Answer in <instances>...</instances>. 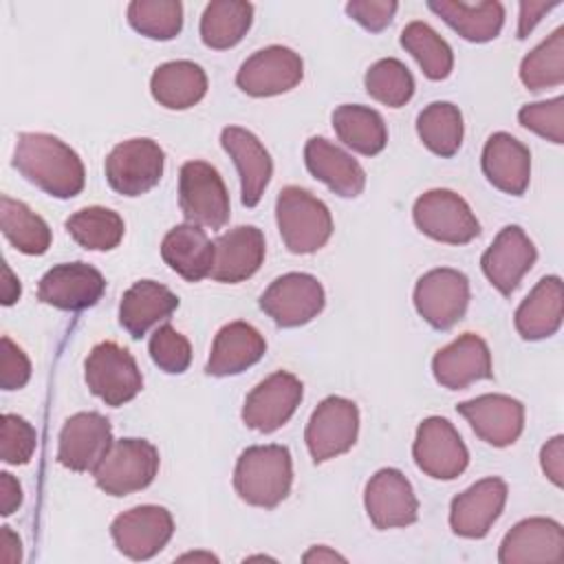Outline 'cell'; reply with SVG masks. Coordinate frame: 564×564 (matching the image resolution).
Here are the masks:
<instances>
[{
	"label": "cell",
	"mask_w": 564,
	"mask_h": 564,
	"mask_svg": "<svg viewBox=\"0 0 564 564\" xmlns=\"http://www.w3.org/2000/svg\"><path fill=\"white\" fill-rule=\"evenodd\" d=\"M13 167L35 187L55 198L77 196L86 181L79 154L62 139L44 132H22L18 137Z\"/></svg>",
	"instance_id": "cell-1"
},
{
	"label": "cell",
	"mask_w": 564,
	"mask_h": 564,
	"mask_svg": "<svg viewBox=\"0 0 564 564\" xmlns=\"http://www.w3.org/2000/svg\"><path fill=\"white\" fill-rule=\"evenodd\" d=\"M293 463L284 445H251L247 447L234 469L236 494L253 507L273 509L291 491Z\"/></svg>",
	"instance_id": "cell-2"
},
{
	"label": "cell",
	"mask_w": 564,
	"mask_h": 564,
	"mask_svg": "<svg viewBox=\"0 0 564 564\" xmlns=\"http://www.w3.org/2000/svg\"><path fill=\"white\" fill-rule=\"evenodd\" d=\"M275 218L280 236L291 253H313L322 249L333 234L328 207L311 192L289 185L278 194Z\"/></svg>",
	"instance_id": "cell-3"
},
{
	"label": "cell",
	"mask_w": 564,
	"mask_h": 564,
	"mask_svg": "<svg viewBox=\"0 0 564 564\" xmlns=\"http://www.w3.org/2000/svg\"><path fill=\"white\" fill-rule=\"evenodd\" d=\"M159 471V452L143 438H119L95 467V482L110 496L145 489Z\"/></svg>",
	"instance_id": "cell-4"
},
{
	"label": "cell",
	"mask_w": 564,
	"mask_h": 564,
	"mask_svg": "<svg viewBox=\"0 0 564 564\" xmlns=\"http://www.w3.org/2000/svg\"><path fill=\"white\" fill-rule=\"evenodd\" d=\"M178 205L187 223L220 229L229 220V194L218 170L205 161L183 163Z\"/></svg>",
	"instance_id": "cell-5"
},
{
	"label": "cell",
	"mask_w": 564,
	"mask_h": 564,
	"mask_svg": "<svg viewBox=\"0 0 564 564\" xmlns=\"http://www.w3.org/2000/svg\"><path fill=\"white\" fill-rule=\"evenodd\" d=\"M84 368L90 392L106 405L119 408L132 401L143 388V377L134 357L115 341L97 344L86 357Z\"/></svg>",
	"instance_id": "cell-6"
},
{
	"label": "cell",
	"mask_w": 564,
	"mask_h": 564,
	"mask_svg": "<svg viewBox=\"0 0 564 564\" xmlns=\"http://www.w3.org/2000/svg\"><path fill=\"white\" fill-rule=\"evenodd\" d=\"M165 154L161 145L148 137L117 143L106 156V181L123 196H141L150 192L163 176Z\"/></svg>",
	"instance_id": "cell-7"
},
{
	"label": "cell",
	"mask_w": 564,
	"mask_h": 564,
	"mask_svg": "<svg viewBox=\"0 0 564 564\" xmlns=\"http://www.w3.org/2000/svg\"><path fill=\"white\" fill-rule=\"evenodd\" d=\"M416 227L432 240L447 245L471 242L480 234L474 212L452 189H430L416 198L412 209Z\"/></svg>",
	"instance_id": "cell-8"
},
{
	"label": "cell",
	"mask_w": 564,
	"mask_h": 564,
	"mask_svg": "<svg viewBox=\"0 0 564 564\" xmlns=\"http://www.w3.org/2000/svg\"><path fill=\"white\" fill-rule=\"evenodd\" d=\"M324 302V286L308 273H284L260 295V308L282 328L308 324L322 313Z\"/></svg>",
	"instance_id": "cell-9"
},
{
	"label": "cell",
	"mask_w": 564,
	"mask_h": 564,
	"mask_svg": "<svg viewBox=\"0 0 564 564\" xmlns=\"http://www.w3.org/2000/svg\"><path fill=\"white\" fill-rule=\"evenodd\" d=\"M359 432V410L350 399L326 397L308 419L304 441L315 463L346 454Z\"/></svg>",
	"instance_id": "cell-10"
},
{
	"label": "cell",
	"mask_w": 564,
	"mask_h": 564,
	"mask_svg": "<svg viewBox=\"0 0 564 564\" xmlns=\"http://www.w3.org/2000/svg\"><path fill=\"white\" fill-rule=\"evenodd\" d=\"M416 467L436 480H454L469 465V452L456 427L443 416L425 419L412 445Z\"/></svg>",
	"instance_id": "cell-11"
},
{
	"label": "cell",
	"mask_w": 564,
	"mask_h": 564,
	"mask_svg": "<svg viewBox=\"0 0 564 564\" xmlns=\"http://www.w3.org/2000/svg\"><path fill=\"white\" fill-rule=\"evenodd\" d=\"M469 304V280L456 269H432L414 286V306L419 315L438 330L452 328L463 319Z\"/></svg>",
	"instance_id": "cell-12"
},
{
	"label": "cell",
	"mask_w": 564,
	"mask_h": 564,
	"mask_svg": "<svg viewBox=\"0 0 564 564\" xmlns=\"http://www.w3.org/2000/svg\"><path fill=\"white\" fill-rule=\"evenodd\" d=\"M174 520L167 509L141 505L119 513L110 524L115 546L130 560H150L170 542Z\"/></svg>",
	"instance_id": "cell-13"
},
{
	"label": "cell",
	"mask_w": 564,
	"mask_h": 564,
	"mask_svg": "<svg viewBox=\"0 0 564 564\" xmlns=\"http://www.w3.org/2000/svg\"><path fill=\"white\" fill-rule=\"evenodd\" d=\"M304 77L302 57L286 46H267L247 57L236 75V84L251 97H273L289 93Z\"/></svg>",
	"instance_id": "cell-14"
},
{
	"label": "cell",
	"mask_w": 564,
	"mask_h": 564,
	"mask_svg": "<svg viewBox=\"0 0 564 564\" xmlns=\"http://www.w3.org/2000/svg\"><path fill=\"white\" fill-rule=\"evenodd\" d=\"M302 381L291 372H273L260 381L245 399L242 421L258 432H275L282 427L302 401Z\"/></svg>",
	"instance_id": "cell-15"
},
{
	"label": "cell",
	"mask_w": 564,
	"mask_h": 564,
	"mask_svg": "<svg viewBox=\"0 0 564 564\" xmlns=\"http://www.w3.org/2000/svg\"><path fill=\"white\" fill-rule=\"evenodd\" d=\"M364 505L370 522L386 531L416 522L419 500L410 480L394 467L379 469L366 485Z\"/></svg>",
	"instance_id": "cell-16"
},
{
	"label": "cell",
	"mask_w": 564,
	"mask_h": 564,
	"mask_svg": "<svg viewBox=\"0 0 564 564\" xmlns=\"http://www.w3.org/2000/svg\"><path fill=\"white\" fill-rule=\"evenodd\" d=\"M110 445V421L99 412H77L59 432L57 460L73 471H95Z\"/></svg>",
	"instance_id": "cell-17"
},
{
	"label": "cell",
	"mask_w": 564,
	"mask_h": 564,
	"mask_svg": "<svg viewBox=\"0 0 564 564\" xmlns=\"http://www.w3.org/2000/svg\"><path fill=\"white\" fill-rule=\"evenodd\" d=\"M106 289L104 275L86 262H66L48 269L37 286V297L62 311L95 306Z\"/></svg>",
	"instance_id": "cell-18"
},
{
	"label": "cell",
	"mask_w": 564,
	"mask_h": 564,
	"mask_svg": "<svg viewBox=\"0 0 564 564\" xmlns=\"http://www.w3.org/2000/svg\"><path fill=\"white\" fill-rule=\"evenodd\" d=\"M476 436L494 447H507L524 430V405L507 394H480L456 405Z\"/></svg>",
	"instance_id": "cell-19"
},
{
	"label": "cell",
	"mask_w": 564,
	"mask_h": 564,
	"mask_svg": "<svg viewBox=\"0 0 564 564\" xmlns=\"http://www.w3.org/2000/svg\"><path fill=\"white\" fill-rule=\"evenodd\" d=\"M538 251L518 225H507L480 258L482 273L502 293L511 295L520 280L531 271Z\"/></svg>",
	"instance_id": "cell-20"
},
{
	"label": "cell",
	"mask_w": 564,
	"mask_h": 564,
	"mask_svg": "<svg viewBox=\"0 0 564 564\" xmlns=\"http://www.w3.org/2000/svg\"><path fill=\"white\" fill-rule=\"evenodd\" d=\"M507 502V485L500 478H482L458 494L449 507V527L460 538H485Z\"/></svg>",
	"instance_id": "cell-21"
},
{
	"label": "cell",
	"mask_w": 564,
	"mask_h": 564,
	"mask_svg": "<svg viewBox=\"0 0 564 564\" xmlns=\"http://www.w3.org/2000/svg\"><path fill=\"white\" fill-rule=\"evenodd\" d=\"M432 372L447 390H463L474 381L491 379L494 370L487 341L476 333H463L434 355Z\"/></svg>",
	"instance_id": "cell-22"
},
{
	"label": "cell",
	"mask_w": 564,
	"mask_h": 564,
	"mask_svg": "<svg viewBox=\"0 0 564 564\" xmlns=\"http://www.w3.org/2000/svg\"><path fill=\"white\" fill-rule=\"evenodd\" d=\"M500 564H533L564 560V529L551 518H527L518 522L498 551Z\"/></svg>",
	"instance_id": "cell-23"
},
{
	"label": "cell",
	"mask_w": 564,
	"mask_h": 564,
	"mask_svg": "<svg viewBox=\"0 0 564 564\" xmlns=\"http://www.w3.org/2000/svg\"><path fill=\"white\" fill-rule=\"evenodd\" d=\"M220 143L234 159L240 176V200L247 207H256L271 181L273 161L260 139L238 126H227L220 132Z\"/></svg>",
	"instance_id": "cell-24"
},
{
	"label": "cell",
	"mask_w": 564,
	"mask_h": 564,
	"mask_svg": "<svg viewBox=\"0 0 564 564\" xmlns=\"http://www.w3.org/2000/svg\"><path fill=\"white\" fill-rule=\"evenodd\" d=\"M264 262V236L253 225H240L214 242V264L209 278L225 284H238L251 278Z\"/></svg>",
	"instance_id": "cell-25"
},
{
	"label": "cell",
	"mask_w": 564,
	"mask_h": 564,
	"mask_svg": "<svg viewBox=\"0 0 564 564\" xmlns=\"http://www.w3.org/2000/svg\"><path fill=\"white\" fill-rule=\"evenodd\" d=\"M487 181L511 196H522L531 181V152L509 132H494L482 148Z\"/></svg>",
	"instance_id": "cell-26"
},
{
	"label": "cell",
	"mask_w": 564,
	"mask_h": 564,
	"mask_svg": "<svg viewBox=\"0 0 564 564\" xmlns=\"http://www.w3.org/2000/svg\"><path fill=\"white\" fill-rule=\"evenodd\" d=\"M304 163L308 172L326 183L337 196L355 198L366 187L364 167L339 145L324 137H313L304 145Z\"/></svg>",
	"instance_id": "cell-27"
},
{
	"label": "cell",
	"mask_w": 564,
	"mask_h": 564,
	"mask_svg": "<svg viewBox=\"0 0 564 564\" xmlns=\"http://www.w3.org/2000/svg\"><path fill=\"white\" fill-rule=\"evenodd\" d=\"M264 350L267 341L251 324L229 322L218 330L205 370L214 377L240 375L249 366L258 364Z\"/></svg>",
	"instance_id": "cell-28"
},
{
	"label": "cell",
	"mask_w": 564,
	"mask_h": 564,
	"mask_svg": "<svg viewBox=\"0 0 564 564\" xmlns=\"http://www.w3.org/2000/svg\"><path fill=\"white\" fill-rule=\"evenodd\" d=\"M161 258L183 280L200 282L212 273L214 242L198 225H176L161 242Z\"/></svg>",
	"instance_id": "cell-29"
},
{
	"label": "cell",
	"mask_w": 564,
	"mask_h": 564,
	"mask_svg": "<svg viewBox=\"0 0 564 564\" xmlns=\"http://www.w3.org/2000/svg\"><path fill=\"white\" fill-rule=\"evenodd\" d=\"M564 291L557 275L542 278L516 311V328L522 339L538 341L555 335L562 326Z\"/></svg>",
	"instance_id": "cell-30"
},
{
	"label": "cell",
	"mask_w": 564,
	"mask_h": 564,
	"mask_svg": "<svg viewBox=\"0 0 564 564\" xmlns=\"http://www.w3.org/2000/svg\"><path fill=\"white\" fill-rule=\"evenodd\" d=\"M178 306V297L154 280L134 282L121 297L119 322L130 337L141 339L154 324L170 317Z\"/></svg>",
	"instance_id": "cell-31"
},
{
	"label": "cell",
	"mask_w": 564,
	"mask_h": 564,
	"mask_svg": "<svg viewBox=\"0 0 564 564\" xmlns=\"http://www.w3.org/2000/svg\"><path fill=\"white\" fill-rule=\"evenodd\" d=\"M150 90L163 108L185 110L205 97L207 75L189 59L165 62L152 73Z\"/></svg>",
	"instance_id": "cell-32"
},
{
	"label": "cell",
	"mask_w": 564,
	"mask_h": 564,
	"mask_svg": "<svg viewBox=\"0 0 564 564\" xmlns=\"http://www.w3.org/2000/svg\"><path fill=\"white\" fill-rule=\"evenodd\" d=\"M427 9L443 18L460 37L469 42H489L498 37L505 22V9L496 0L476 4L456 0H432L427 2Z\"/></svg>",
	"instance_id": "cell-33"
},
{
	"label": "cell",
	"mask_w": 564,
	"mask_h": 564,
	"mask_svg": "<svg viewBox=\"0 0 564 564\" xmlns=\"http://www.w3.org/2000/svg\"><path fill=\"white\" fill-rule=\"evenodd\" d=\"M333 128L344 145L364 156L379 154L388 143V128L383 117L368 106H337L333 110Z\"/></svg>",
	"instance_id": "cell-34"
},
{
	"label": "cell",
	"mask_w": 564,
	"mask_h": 564,
	"mask_svg": "<svg viewBox=\"0 0 564 564\" xmlns=\"http://www.w3.org/2000/svg\"><path fill=\"white\" fill-rule=\"evenodd\" d=\"M253 22V4L245 0H214L200 18V40L205 46L225 51L236 46Z\"/></svg>",
	"instance_id": "cell-35"
},
{
	"label": "cell",
	"mask_w": 564,
	"mask_h": 564,
	"mask_svg": "<svg viewBox=\"0 0 564 564\" xmlns=\"http://www.w3.org/2000/svg\"><path fill=\"white\" fill-rule=\"evenodd\" d=\"M0 227L4 238L26 256H42L51 247L46 220L7 194L0 198Z\"/></svg>",
	"instance_id": "cell-36"
},
{
	"label": "cell",
	"mask_w": 564,
	"mask_h": 564,
	"mask_svg": "<svg viewBox=\"0 0 564 564\" xmlns=\"http://www.w3.org/2000/svg\"><path fill=\"white\" fill-rule=\"evenodd\" d=\"M423 145L438 156H454L463 143V115L449 101H432L416 117Z\"/></svg>",
	"instance_id": "cell-37"
},
{
	"label": "cell",
	"mask_w": 564,
	"mask_h": 564,
	"mask_svg": "<svg viewBox=\"0 0 564 564\" xmlns=\"http://www.w3.org/2000/svg\"><path fill=\"white\" fill-rule=\"evenodd\" d=\"M66 231L84 249L110 251L121 242L126 225L117 212L93 205L70 214L66 220Z\"/></svg>",
	"instance_id": "cell-38"
},
{
	"label": "cell",
	"mask_w": 564,
	"mask_h": 564,
	"mask_svg": "<svg viewBox=\"0 0 564 564\" xmlns=\"http://www.w3.org/2000/svg\"><path fill=\"white\" fill-rule=\"evenodd\" d=\"M401 46L419 62L423 75L432 82H441L452 73L454 53L449 44L425 22H410L401 31Z\"/></svg>",
	"instance_id": "cell-39"
},
{
	"label": "cell",
	"mask_w": 564,
	"mask_h": 564,
	"mask_svg": "<svg viewBox=\"0 0 564 564\" xmlns=\"http://www.w3.org/2000/svg\"><path fill=\"white\" fill-rule=\"evenodd\" d=\"M520 79L529 90L553 88L564 82V29H555L520 64Z\"/></svg>",
	"instance_id": "cell-40"
},
{
	"label": "cell",
	"mask_w": 564,
	"mask_h": 564,
	"mask_svg": "<svg viewBox=\"0 0 564 564\" xmlns=\"http://www.w3.org/2000/svg\"><path fill=\"white\" fill-rule=\"evenodd\" d=\"M128 22L150 40H172L183 29L178 0H134L128 4Z\"/></svg>",
	"instance_id": "cell-41"
},
{
	"label": "cell",
	"mask_w": 564,
	"mask_h": 564,
	"mask_svg": "<svg viewBox=\"0 0 564 564\" xmlns=\"http://www.w3.org/2000/svg\"><path fill=\"white\" fill-rule=\"evenodd\" d=\"M366 90L372 99L390 108L405 106L414 95V77L408 66L394 57L375 62L364 77Z\"/></svg>",
	"instance_id": "cell-42"
},
{
	"label": "cell",
	"mask_w": 564,
	"mask_h": 564,
	"mask_svg": "<svg viewBox=\"0 0 564 564\" xmlns=\"http://www.w3.org/2000/svg\"><path fill=\"white\" fill-rule=\"evenodd\" d=\"M150 357L152 361L170 375H181L187 370L192 361V346L185 335H181L174 326L163 324L150 337Z\"/></svg>",
	"instance_id": "cell-43"
},
{
	"label": "cell",
	"mask_w": 564,
	"mask_h": 564,
	"mask_svg": "<svg viewBox=\"0 0 564 564\" xmlns=\"http://www.w3.org/2000/svg\"><path fill=\"white\" fill-rule=\"evenodd\" d=\"M37 447L35 427L18 414H4L0 423V458L9 465H24Z\"/></svg>",
	"instance_id": "cell-44"
},
{
	"label": "cell",
	"mask_w": 564,
	"mask_h": 564,
	"mask_svg": "<svg viewBox=\"0 0 564 564\" xmlns=\"http://www.w3.org/2000/svg\"><path fill=\"white\" fill-rule=\"evenodd\" d=\"M518 119L527 130L553 143H564V97L527 104L520 108Z\"/></svg>",
	"instance_id": "cell-45"
},
{
	"label": "cell",
	"mask_w": 564,
	"mask_h": 564,
	"mask_svg": "<svg viewBox=\"0 0 564 564\" xmlns=\"http://www.w3.org/2000/svg\"><path fill=\"white\" fill-rule=\"evenodd\" d=\"M0 386L2 390H20L31 379V361L18 344L7 335L0 339Z\"/></svg>",
	"instance_id": "cell-46"
},
{
	"label": "cell",
	"mask_w": 564,
	"mask_h": 564,
	"mask_svg": "<svg viewBox=\"0 0 564 564\" xmlns=\"http://www.w3.org/2000/svg\"><path fill=\"white\" fill-rule=\"evenodd\" d=\"M397 7L394 0H352L346 4V13L364 29L379 33L392 22Z\"/></svg>",
	"instance_id": "cell-47"
},
{
	"label": "cell",
	"mask_w": 564,
	"mask_h": 564,
	"mask_svg": "<svg viewBox=\"0 0 564 564\" xmlns=\"http://www.w3.org/2000/svg\"><path fill=\"white\" fill-rule=\"evenodd\" d=\"M540 465L555 487L564 485V436L557 434L542 447Z\"/></svg>",
	"instance_id": "cell-48"
},
{
	"label": "cell",
	"mask_w": 564,
	"mask_h": 564,
	"mask_svg": "<svg viewBox=\"0 0 564 564\" xmlns=\"http://www.w3.org/2000/svg\"><path fill=\"white\" fill-rule=\"evenodd\" d=\"M553 7H557V2H520V18H518V37L524 40L535 24L542 20V15L546 11H551Z\"/></svg>",
	"instance_id": "cell-49"
},
{
	"label": "cell",
	"mask_w": 564,
	"mask_h": 564,
	"mask_svg": "<svg viewBox=\"0 0 564 564\" xmlns=\"http://www.w3.org/2000/svg\"><path fill=\"white\" fill-rule=\"evenodd\" d=\"M22 505V489L20 482L9 474H0V513L11 516Z\"/></svg>",
	"instance_id": "cell-50"
},
{
	"label": "cell",
	"mask_w": 564,
	"mask_h": 564,
	"mask_svg": "<svg viewBox=\"0 0 564 564\" xmlns=\"http://www.w3.org/2000/svg\"><path fill=\"white\" fill-rule=\"evenodd\" d=\"M20 560H22L20 538L9 527H0V562L18 564Z\"/></svg>",
	"instance_id": "cell-51"
},
{
	"label": "cell",
	"mask_w": 564,
	"mask_h": 564,
	"mask_svg": "<svg viewBox=\"0 0 564 564\" xmlns=\"http://www.w3.org/2000/svg\"><path fill=\"white\" fill-rule=\"evenodd\" d=\"M0 293H2V304L4 306H11L18 302L22 289H20V280L13 275V271L9 269V264L4 262L2 264V286H0Z\"/></svg>",
	"instance_id": "cell-52"
},
{
	"label": "cell",
	"mask_w": 564,
	"mask_h": 564,
	"mask_svg": "<svg viewBox=\"0 0 564 564\" xmlns=\"http://www.w3.org/2000/svg\"><path fill=\"white\" fill-rule=\"evenodd\" d=\"M302 560H304V562H335V560L346 562V557H344V555H339V553L330 551L328 546H313L311 551H306V553H304V557H302Z\"/></svg>",
	"instance_id": "cell-53"
},
{
	"label": "cell",
	"mask_w": 564,
	"mask_h": 564,
	"mask_svg": "<svg viewBox=\"0 0 564 564\" xmlns=\"http://www.w3.org/2000/svg\"><path fill=\"white\" fill-rule=\"evenodd\" d=\"M178 560H207V562H218V557L212 555V553H187V555H181Z\"/></svg>",
	"instance_id": "cell-54"
}]
</instances>
